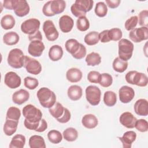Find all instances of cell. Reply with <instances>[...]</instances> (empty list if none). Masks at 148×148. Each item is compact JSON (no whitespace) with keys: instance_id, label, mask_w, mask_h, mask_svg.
<instances>
[{"instance_id":"6da1fadb","label":"cell","mask_w":148,"mask_h":148,"mask_svg":"<svg viewBox=\"0 0 148 148\" xmlns=\"http://www.w3.org/2000/svg\"><path fill=\"white\" fill-rule=\"evenodd\" d=\"M23 114L25 117L24 121L25 127L29 130L36 131L42 117L40 110L31 104H28L23 108Z\"/></svg>"},{"instance_id":"7a4b0ae2","label":"cell","mask_w":148,"mask_h":148,"mask_svg":"<svg viewBox=\"0 0 148 148\" xmlns=\"http://www.w3.org/2000/svg\"><path fill=\"white\" fill-rule=\"evenodd\" d=\"M36 96L42 106L45 108H50L56 102L55 93L47 87H42L38 91Z\"/></svg>"},{"instance_id":"3957f363","label":"cell","mask_w":148,"mask_h":148,"mask_svg":"<svg viewBox=\"0 0 148 148\" xmlns=\"http://www.w3.org/2000/svg\"><path fill=\"white\" fill-rule=\"evenodd\" d=\"M93 3L94 1L92 0H76L71 7V12L78 18L86 16L87 12L92 9Z\"/></svg>"},{"instance_id":"277c9868","label":"cell","mask_w":148,"mask_h":148,"mask_svg":"<svg viewBox=\"0 0 148 148\" xmlns=\"http://www.w3.org/2000/svg\"><path fill=\"white\" fill-rule=\"evenodd\" d=\"M24 58L25 56L21 50L17 48L12 49L8 56V64L13 68H21L24 66Z\"/></svg>"},{"instance_id":"5b68a950","label":"cell","mask_w":148,"mask_h":148,"mask_svg":"<svg viewBox=\"0 0 148 148\" xmlns=\"http://www.w3.org/2000/svg\"><path fill=\"white\" fill-rule=\"evenodd\" d=\"M125 79L128 83L139 87H145L148 83L147 76L145 73L138 72L136 71H131L127 72Z\"/></svg>"},{"instance_id":"8992f818","label":"cell","mask_w":148,"mask_h":148,"mask_svg":"<svg viewBox=\"0 0 148 148\" xmlns=\"http://www.w3.org/2000/svg\"><path fill=\"white\" fill-rule=\"evenodd\" d=\"M119 57L125 61L129 60L133 53L134 45L127 39H121L118 43Z\"/></svg>"},{"instance_id":"52a82bcc","label":"cell","mask_w":148,"mask_h":148,"mask_svg":"<svg viewBox=\"0 0 148 148\" xmlns=\"http://www.w3.org/2000/svg\"><path fill=\"white\" fill-rule=\"evenodd\" d=\"M86 98L88 103L92 106L98 105L101 101V91L100 89L95 86L90 85L86 88Z\"/></svg>"},{"instance_id":"ba28073f","label":"cell","mask_w":148,"mask_h":148,"mask_svg":"<svg viewBox=\"0 0 148 148\" xmlns=\"http://www.w3.org/2000/svg\"><path fill=\"white\" fill-rule=\"evenodd\" d=\"M40 23L35 18H31L23 21L21 25V31L28 35H32L39 31Z\"/></svg>"},{"instance_id":"9c48e42d","label":"cell","mask_w":148,"mask_h":148,"mask_svg":"<svg viewBox=\"0 0 148 148\" xmlns=\"http://www.w3.org/2000/svg\"><path fill=\"white\" fill-rule=\"evenodd\" d=\"M24 67L27 72L32 75H38L42 71V65L36 59L25 56L24 61Z\"/></svg>"},{"instance_id":"30bf717a","label":"cell","mask_w":148,"mask_h":148,"mask_svg":"<svg viewBox=\"0 0 148 148\" xmlns=\"http://www.w3.org/2000/svg\"><path fill=\"white\" fill-rule=\"evenodd\" d=\"M43 31L46 38L49 41H54L58 38L59 33L51 20H47L43 23Z\"/></svg>"},{"instance_id":"8fae6325","label":"cell","mask_w":148,"mask_h":148,"mask_svg":"<svg viewBox=\"0 0 148 148\" xmlns=\"http://www.w3.org/2000/svg\"><path fill=\"white\" fill-rule=\"evenodd\" d=\"M131 40L135 43L141 42L148 39V28L146 27L134 28L129 34Z\"/></svg>"},{"instance_id":"7c38bea8","label":"cell","mask_w":148,"mask_h":148,"mask_svg":"<svg viewBox=\"0 0 148 148\" xmlns=\"http://www.w3.org/2000/svg\"><path fill=\"white\" fill-rule=\"evenodd\" d=\"M13 5L14 13L18 17L25 16L30 11L29 6L25 0H13Z\"/></svg>"},{"instance_id":"4fadbf2b","label":"cell","mask_w":148,"mask_h":148,"mask_svg":"<svg viewBox=\"0 0 148 148\" xmlns=\"http://www.w3.org/2000/svg\"><path fill=\"white\" fill-rule=\"evenodd\" d=\"M4 83L9 88L14 89L20 86L21 79L16 72L10 71L5 74Z\"/></svg>"},{"instance_id":"5bb4252c","label":"cell","mask_w":148,"mask_h":148,"mask_svg":"<svg viewBox=\"0 0 148 148\" xmlns=\"http://www.w3.org/2000/svg\"><path fill=\"white\" fill-rule=\"evenodd\" d=\"M120 101L123 103L130 102L135 96V91L132 87L127 86H122L119 90Z\"/></svg>"},{"instance_id":"9a60e30c","label":"cell","mask_w":148,"mask_h":148,"mask_svg":"<svg viewBox=\"0 0 148 148\" xmlns=\"http://www.w3.org/2000/svg\"><path fill=\"white\" fill-rule=\"evenodd\" d=\"M45 46L42 40L31 41L28 47V53L33 57H39L42 56Z\"/></svg>"},{"instance_id":"2e32d148","label":"cell","mask_w":148,"mask_h":148,"mask_svg":"<svg viewBox=\"0 0 148 148\" xmlns=\"http://www.w3.org/2000/svg\"><path fill=\"white\" fill-rule=\"evenodd\" d=\"M137 119L129 112L123 113L119 118L120 123L127 128H133L135 127V124Z\"/></svg>"},{"instance_id":"e0dca14e","label":"cell","mask_w":148,"mask_h":148,"mask_svg":"<svg viewBox=\"0 0 148 148\" xmlns=\"http://www.w3.org/2000/svg\"><path fill=\"white\" fill-rule=\"evenodd\" d=\"M58 24L61 31L62 32L68 33L72 29L74 21L72 18L69 16L63 15L60 18Z\"/></svg>"},{"instance_id":"ac0fdd59","label":"cell","mask_w":148,"mask_h":148,"mask_svg":"<svg viewBox=\"0 0 148 148\" xmlns=\"http://www.w3.org/2000/svg\"><path fill=\"white\" fill-rule=\"evenodd\" d=\"M135 113L141 116H147L148 114V102L145 99L137 100L134 106Z\"/></svg>"},{"instance_id":"d6986e66","label":"cell","mask_w":148,"mask_h":148,"mask_svg":"<svg viewBox=\"0 0 148 148\" xmlns=\"http://www.w3.org/2000/svg\"><path fill=\"white\" fill-rule=\"evenodd\" d=\"M29 98V93L24 89H20L14 92L12 95L13 102L18 105L27 102Z\"/></svg>"},{"instance_id":"ffe728a7","label":"cell","mask_w":148,"mask_h":148,"mask_svg":"<svg viewBox=\"0 0 148 148\" xmlns=\"http://www.w3.org/2000/svg\"><path fill=\"white\" fill-rule=\"evenodd\" d=\"M136 134L133 131L125 132L122 137L119 138L124 148H131L132 143L136 140Z\"/></svg>"},{"instance_id":"44dd1931","label":"cell","mask_w":148,"mask_h":148,"mask_svg":"<svg viewBox=\"0 0 148 148\" xmlns=\"http://www.w3.org/2000/svg\"><path fill=\"white\" fill-rule=\"evenodd\" d=\"M83 76L82 71L76 68L69 69L66 73V79L71 83H77L81 80Z\"/></svg>"},{"instance_id":"7402d4cb","label":"cell","mask_w":148,"mask_h":148,"mask_svg":"<svg viewBox=\"0 0 148 148\" xmlns=\"http://www.w3.org/2000/svg\"><path fill=\"white\" fill-rule=\"evenodd\" d=\"M69 98L72 101H77L81 98L83 95V90L80 86L77 85L71 86L67 91Z\"/></svg>"},{"instance_id":"603a6c76","label":"cell","mask_w":148,"mask_h":148,"mask_svg":"<svg viewBox=\"0 0 148 148\" xmlns=\"http://www.w3.org/2000/svg\"><path fill=\"white\" fill-rule=\"evenodd\" d=\"M82 123L86 128L93 129L97 126L98 121L95 115L92 114H87L83 117Z\"/></svg>"},{"instance_id":"cb8c5ba5","label":"cell","mask_w":148,"mask_h":148,"mask_svg":"<svg viewBox=\"0 0 148 148\" xmlns=\"http://www.w3.org/2000/svg\"><path fill=\"white\" fill-rule=\"evenodd\" d=\"M18 121L10 119H6V121L3 125V132L6 136H12L14 134L17 129Z\"/></svg>"},{"instance_id":"d4e9b609","label":"cell","mask_w":148,"mask_h":148,"mask_svg":"<svg viewBox=\"0 0 148 148\" xmlns=\"http://www.w3.org/2000/svg\"><path fill=\"white\" fill-rule=\"evenodd\" d=\"M63 56L62 48L57 45L51 46L49 51V58L53 61H57L61 59Z\"/></svg>"},{"instance_id":"484cf974","label":"cell","mask_w":148,"mask_h":148,"mask_svg":"<svg viewBox=\"0 0 148 148\" xmlns=\"http://www.w3.org/2000/svg\"><path fill=\"white\" fill-rule=\"evenodd\" d=\"M29 146L30 148H45L46 144L43 138L40 135H34L29 139Z\"/></svg>"},{"instance_id":"4316f807","label":"cell","mask_w":148,"mask_h":148,"mask_svg":"<svg viewBox=\"0 0 148 148\" xmlns=\"http://www.w3.org/2000/svg\"><path fill=\"white\" fill-rule=\"evenodd\" d=\"M20 39L18 35L14 31H10L6 33L3 36V41L5 44L9 46L16 45Z\"/></svg>"},{"instance_id":"83f0119b","label":"cell","mask_w":148,"mask_h":148,"mask_svg":"<svg viewBox=\"0 0 148 148\" xmlns=\"http://www.w3.org/2000/svg\"><path fill=\"white\" fill-rule=\"evenodd\" d=\"M66 7V2L63 0L51 1V9L54 15L62 13Z\"/></svg>"},{"instance_id":"f1b7e54d","label":"cell","mask_w":148,"mask_h":148,"mask_svg":"<svg viewBox=\"0 0 148 148\" xmlns=\"http://www.w3.org/2000/svg\"><path fill=\"white\" fill-rule=\"evenodd\" d=\"M25 143V137L21 134L14 135L9 144L10 148H23Z\"/></svg>"},{"instance_id":"f546056e","label":"cell","mask_w":148,"mask_h":148,"mask_svg":"<svg viewBox=\"0 0 148 148\" xmlns=\"http://www.w3.org/2000/svg\"><path fill=\"white\" fill-rule=\"evenodd\" d=\"M15 23V19L11 14H6L1 20V25L3 29L6 30L13 28Z\"/></svg>"},{"instance_id":"4dcf8cb0","label":"cell","mask_w":148,"mask_h":148,"mask_svg":"<svg viewBox=\"0 0 148 148\" xmlns=\"http://www.w3.org/2000/svg\"><path fill=\"white\" fill-rule=\"evenodd\" d=\"M85 61L88 66H94L98 65L101 62V57L99 54L93 51L86 56Z\"/></svg>"},{"instance_id":"1f68e13d","label":"cell","mask_w":148,"mask_h":148,"mask_svg":"<svg viewBox=\"0 0 148 148\" xmlns=\"http://www.w3.org/2000/svg\"><path fill=\"white\" fill-rule=\"evenodd\" d=\"M128 62L120 59L119 57L113 60L112 66L113 69L119 73L124 72L128 67Z\"/></svg>"},{"instance_id":"d6a6232c","label":"cell","mask_w":148,"mask_h":148,"mask_svg":"<svg viewBox=\"0 0 148 148\" xmlns=\"http://www.w3.org/2000/svg\"><path fill=\"white\" fill-rule=\"evenodd\" d=\"M99 40V33L97 31H91L87 34L84 38V42L88 46L95 45L98 43Z\"/></svg>"},{"instance_id":"836d02e7","label":"cell","mask_w":148,"mask_h":148,"mask_svg":"<svg viewBox=\"0 0 148 148\" xmlns=\"http://www.w3.org/2000/svg\"><path fill=\"white\" fill-rule=\"evenodd\" d=\"M117 102V96L114 92L107 91L103 95V102L107 106H113Z\"/></svg>"},{"instance_id":"e575fe53","label":"cell","mask_w":148,"mask_h":148,"mask_svg":"<svg viewBox=\"0 0 148 148\" xmlns=\"http://www.w3.org/2000/svg\"><path fill=\"white\" fill-rule=\"evenodd\" d=\"M80 44L76 39H69L66 41L65 44L66 50L72 55L79 50Z\"/></svg>"},{"instance_id":"d590c367","label":"cell","mask_w":148,"mask_h":148,"mask_svg":"<svg viewBox=\"0 0 148 148\" xmlns=\"http://www.w3.org/2000/svg\"><path fill=\"white\" fill-rule=\"evenodd\" d=\"M64 107L59 102H56V103L50 108L49 109L50 114L55 119L60 117L64 113Z\"/></svg>"},{"instance_id":"8d00e7d4","label":"cell","mask_w":148,"mask_h":148,"mask_svg":"<svg viewBox=\"0 0 148 148\" xmlns=\"http://www.w3.org/2000/svg\"><path fill=\"white\" fill-rule=\"evenodd\" d=\"M62 135L66 141L73 142L76 140L78 137V132L75 128L69 127L64 131Z\"/></svg>"},{"instance_id":"74e56055","label":"cell","mask_w":148,"mask_h":148,"mask_svg":"<svg viewBox=\"0 0 148 148\" xmlns=\"http://www.w3.org/2000/svg\"><path fill=\"white\" fill-rule=\"evenodd\" d=\"M21 116L20 110L14 106L10 107L6 112V119H10L15 121L19 120Z\"/></svg>"},{"instance_id":"f35d334b","label":"cell","mask_w":148,"mask_h":148,"mask_svg":"<svg viewBox=\"0 0 148 148\" xmlns=\"http://www.w3.org/2000/svg\"><path fill=\"white\" fill-rule=\"evenodd\" d=\"M49 140L54 144H58L62 141V136L61 132L56 130H52L47 133Z\"/></svg>"},{"instance_id":"ab89813d","label":"cell","mask_w":148,"mask_h":148,"mask_svg":"<svg viewBox=\"0 0 148 148\" xmlns=\"http://www.w3.org/2000/svg\"><path fill=\"white\" fill-rule=\"evenodd\" d=\"M76 27L80 31H86L90 27L89 20L86 16L79 17L76 21Z\"/></svg>"},{"instance_id":"60d3db41","label":"cell","mask_w":148,"mask_h":148,"mask_svg":"<svg viewBox=\"0 0 148 148\" xmlns=\"http://www.w3.org/2000/svg\"><path fill=\"white\" fill-rule=\"evenodd\" d=\"M95 13L99 17H105L108 13V7L103 2L97 3L95 8Z\"/></svg>"},{"instance_id":"b9f144b4","label":"cell","mask_w":148,"mask_h":148,"mask_svg":"<svg viewBox=\"0 0 148 148\" xmlns=\"http://www.w3.org/2000/svg\"><path fill=\"white\" fill-rule=\"evenodd\" d=\"M113 83V77L109 73H103L101 74L99 84L103 87H109Z\"/></svg>"},{"instance_id":"7bdbcfd3","label":"cell","mask_w":148,"mask_h":148,"mask_svg":"<svg viewBox=\"0 0 148 148\" xmlns=\"http://www.w3.org/2000/svg\"><path fill=\"white\" fill-rule=\"evenodd\" d=\"M24 83L25 87L31 90L35 89L39 85V82L37 79L29 76H27L24 78Z\"/></svg>"},{"instance_id":"ee69618b","label":"cell","mask_w":148,"mask_h":148,"mask_svg":"<svg viewBox=\"0 0 148 148\" xmlns=\"http://www.w3.org/2000/svg\"><path fill=\"white\" fill-rule=\"evenodd\" d=\"M123 36L121 30L119 28H113L109 29V36L110 40H120Z\"/></svg>"},{"instance_id":"f6af8a7d","label":"cell","mask_w":148,"mask_h":148,"mask_svg":"<svg viewBox=\"0 0 148 148\" xmlns=\"http://www.w3.org/2000/svg\"><path fill=\"white\" fill-rule=\"evenodd\" d=\"M138 23V17L136 16H131L130 18L127 19L124 24L125 28L127 31H131L134 29Z\"/></svg>"},{"instance_id":"bcb514c9","label":"cell","mask_w":148,"mask_h":148,"mask_svg":"<svg viewBox=\"0 0 148 148\" xmlns=\"http://www.w3.org/2000/svg\"><path fill=\"white\" fill-rule=\"evenodd\" d=\"M134 127L139 132H145L148 131V123L145 119H139L136 121Z\"/></svg>"},{"instance_id":"7dc6e473","label":"cell","mask_w":148,"mask_h":148,"mask_svg":"<svg viewBox=\"0 0 148 148\" xmlns=\"http://www.w3.org/2000/svg\"><path fill=\"white\" fill-rule=\"evenodd\" d=\"M139 24L142 27L148 26V10H143L139 13Z\"/></svg>"},{"instance_id":"c3c4849f","label":"cell","mask_w":148,"mask_h":148,"mask_svg":"<svg viewBox=\"0 0 148 148\" xmlns=\"http://www.w3.org/2000/svg\"><path fill=\"white\" fill-rule=\"evenodd\" d=\"M101 73L95 71H90L87 75V79L90 83H99Z\"/></svg>"},{"instance_id":"681fc988","label":"cell","mask_w":148,"mask_h":148,"mask_svg":"<svg viewBox=\"0 0 148 148\" xmlns=\"http://www.w3.org/2000/svg\"><path fill=\"white\" fill-rule=\"evenodd\" d=\"M86 52H87V50H86V47L80 43L79 50L72 56L75 59L80 60L86 56Z\"/></svg>"},{"instance_id":"f907efd6","label":"cell","mask_w":148,"mask_h":148,"mask_svg":"<svg viewBox=\"0 0 148 148\" xmlns=\"http://www.w3.org/2000/svg\"><path fill=\"white\" fill-rule=\"evenodd\" d=\"M71 117V112L67 108H65L63 114L60 117L57 119V120L58 122L60 123H66L70 120Z\"/></svg>"},{"instance_id":"816d5d0a","label":"cell","mask_w":148,"mask_h":148,"mask_svg":"<svg viewBox=\"0 0 148 148\" xmlns=\"http://www.w3.org/2000/svg\"><path fill=\"white\" fill-rule=\"evenodd\" d=\"M43 14L47 17H51L54 16L53 13L51 11V1L47 2L43 6L42 8Z\"/></svg>"},{"instance_id":"f5cc1de1","label":"cell","mask_w":148,"mask_h":148,"mask_svg":"<svg viewBox=\"0 0 148 148\" xmlns=\"http://www.w3.org/2000/svg\"><path fill=\"white\" fill-rule=\"evenodd\" d=\"M99 40L102 43H107L110 41L109 36V30L105 29L99 34Z\"/></svg>"},{"instance_id":"db71d44e","label":"cell","mask_w":148,"mask_h":148,"mask_svg":"<svg viewBox=\"0 0 148 148\" xmlns=\"http://www.w3.org/2000/svg\"><path fill=\"white\" fill-rule=\"evenodd\" d=\"M106 6L111 9H115L117 8L121 1L120 0H105Z\"/></svg>"},{"instance_id":"11a10c76","label":"cell","mask_w":148,"mask_h":148,"mask_svg":"<svg viewBox=\"0 0 148 148\" xmlns=\"http://www.w3.org/2000/svg\"><path fill=\"white\" fill-rule=\"evenodd\" d=\"M28 39L31 42L33 40H42V35L40 31L39 30L35 34L28 35Z\"/></svg>"},{"instance_id":"9f6ffc18","label":"cell","mask_w":148,"mask_h":148,"mask_svg":"<svg viewBox=\"0 0 148 148\" xmlns=\"http://www.w3.org/2000/svg\"><path fill=\"white\" fill-rule=\"evenodd\" d=\"M47 128V123L46 121V120L43 119H42L40 120V124L39 125V127L38 129L36 130V132H44L46 129Z\"/></svg>"},{"instance_id":"6f0895ef","label":"cell","mask_w":148,"mask_h":148,"mask_svg":"<svg viewBox=\"0 0 148 148\" xmlns=\"http://www.w3.org/2000/svg\"><path fill=\"white\" fill-rule=\"evenodd\" d=\"M13 0H5L3 2V7L8 10H13Z\"/></svg>"}]
</instances>
